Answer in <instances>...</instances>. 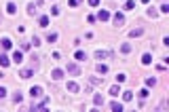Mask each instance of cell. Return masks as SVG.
<instances>
[{"label":"cell","instance_id":"1","mask_svg":"<svg viewBox=\"0 0 169 112\" xmlns=\"http://www.w3.org/2000/svg\"><path fill=\"white\" fill-rule=\"evenodd\" d=\"M49 104H51V99H49V97H45V99H42V102H40V104H36V106H32V108H30V110H32V112H34V110H36V112H42V110H49Z\"/></svg>","mask_w":169,"mask_h":112},{"label":"cell","instance_id":"2","mask_svg":"<svg viewBox=\"0 0 169 112\" xmlns=\"http://www.w3.org/2000/svg\"><path fill=\"white\" fill-rule=\"evenodd\" d=\"M66 70H68V74H72V76H78V74H80V66H78V63H68Z\"/></svg>","mask_w":169,"mask_h":112},{"label":"cell","instance_id":"3","mask_svg":"<svg viewBox=\"0 0 169 112\" xmlns=\"http://www.w3.org/2000/svg\"><path fill=\"white\" fill-rule=\"evenodd\" d=\"M63 74H66V72H63L61 68H55V70L51 72V78H53V81H61V78H63Z\"/></svg>","mask_w":169,"mask_h":112},{"label":"cell","instance_id":"4","mask_svg":"<svg viewBox=\"0 0 169 112\" xmlns=\"http://www.w3.org/2000/svg\"><path fill=\"white\" fill-rule=\"evenodd\" d=\"M123 23H125V15H123V13H116V15H114V25H116V28H121Z\"/></svg>","mask_w":169,"mask_h":112},{"label":"cell","instance_id":"5","mask_svg":"<svg viewBox=\"0 0 169 112\" xmlns=\"http://www.w3.org/2000/svg\"><path fill=\"white\" fill-rule=\"evenodd\" d=\"M95 57L102 61V59H108V57H112V53H110V51H97V53H95Z\"/></svg>","mask_w":169,"mask_h":112},{"label":"cell","instance_id":"6","mask_svg":"<svg viewBox=\"0 0 169 112\" xmlns=\"http://www.w3.org/2000/svg\"><path fill=\"white\" fill-rule=\"evenodd\" d=\"M0 47H2L4 51H11V49H13V42H11L9 38H2V40H0Z\"/></svg>","mask_w":169,"mask_h":112},{"label":"cell","instance_id":"7","mask_svg":"<svg viewBox=\"0 0 169 112\" xmlns=\"http://www.w3.org/2000/svg\"><path fill=\"white\" fill-rule=\"evenodd\" d=\"M30 95H32V97H40V95H42V87H38V85H36V87H32L30 89Z\"/></svg>","mask_w":169,"mask_h":112},{"label":"cell","instance_id":"8","mask_svg":"<svg viewBox=\"0 0 169 112\" xmlns=\"http://www.w3.org/2000/svg\"><path fill=\"white\" fill-rule=\"evenodd\" d=\"M108 17H110V13H108V11H106V9H102V11H100V13H97V17H95V19H102V21H106Z\"/></svg>","mask_w":169,"mask_h":112},{"label":"cell","instance_id":"9","mask_svg":"<svg viewBox=\"0 0 169 112\" xmlns=\"http://www.w3.org/2000/svg\"><path fill=\"white\" fill-rule=\"evenodd\" d=\"M74 57H76V61H87V53L85 51H76Z\"/></svg>","mask_w":169,"mask_h":112},{"label":"cell","instance_id":"10","mask_svg":"<svg viewBox=\"0 0 169 112\" xmlns=\"http://www.w3.org/2000/svg\"><path fill=\"white\" fill-rule=\"evenodd\" d=\"M95 70H97V74H102V76H104V74H108V66H106V63H97Z\"/></svg>","mask_w":169,"mask_h":112},{"label":"cell","instance_id":"11","mask_svg":"<svg viewBox=\"0 0 169 112\" xmlns=\"http://www.w3.org/2000/svg\"><path fill=\"white\" fill-rule=\"evenodd\" d=\"M7 13H9V15H15V13H17V4H15V2H9V4H7Z\"/></svg>","mask_w":169,"mask_h":112},{"label":"cell","instance_id":"12","mask_svg":"<svg viewBox=\"0 0 169 112\" xmlns=\"http://www.w3.org/2000/svg\"><path fill=\"white\" fill-rule=\"evenodd\" d=\"M19 74H21V78H30L32 74H34V70H32V68H23V70H21Z\"/></svg>","mask_w":169,"mask_h":112},{"label":"cell","instance_id":"13","mask_svg":"<svg viewBox=\"0 0 169 112\" xmlns=\"http://www.w3.org/2000/svg\"><path fill=\"white\" fill-rule=\"evenodd\" d=\"M93 102H95L97 108H100V106L104 104V95H102V93H95V95H93Z\"/></svg>","mask_w":169,"mask_h":112},{"label":"cell","instance_id":"14","mask_svg":"<svg viewBox=\"0 0 169 112\" xmlns=\"http://www.w3.org/2000/svg\"><path fill=\"white\" fill-rule=\"evenodd\" d=\"M9 63H11V59H9L7 55H4V53H0V66H2V68H7Z\"/></svg>","mask_w":169,"mask_h":112},{"label":"cell","instance_id":"15","mask_svg":"<svg viewBox=\"0 0 169 112\" xmlns=\"http://www.w3.org/2000/svg\"><path fill=\"white\" fill-rule=\"evenodd\" d=\"M38 25H40V28H47V25H49V17H47V15L38 17Z\"/></svg>","mask_w":169,"mask_h":112},{"label":"cell","instance_id":"16","mask_svg":"<svg viewBox=\"0 0 169 112\" xmlns=\"http://www.w3.org/2000/svg\"><path fill=\"white\" fill-rule=\"evenodd\" d=\"M150 61H152V55H150V53H144V55H142V63H144V66H148Z\"/></svg>","mask_w":169,"mask_h":112},{"label":"cell","instance_id":"17","mask_svg":"<svg viewBox=\"0 0 169 112\" xmlns=\"http://www.w3.org/2000/svg\"><path fill=\"white\" fill-rule=\"evenodd\" d=\"M78 89H80V87H78L76 83H68V91H70V93H78Z\"/></svg>","mask_w":169,"mask_h":112},{"label":"cell","instance_id":"18","mask_svg":"<svg viewBox=\"0 0 169 112\" xmlns=\"http://www.w3.org/2000/svg\"><path fill=\"white\" fill-rule=\"evenodd\" d=\"M13 102H15V104H21V102H23V95H21L19 91H15V93H13Z\"/></svg>","mask_w":169,"mask_h":112},{"label":"cell","instance_id":"19","mask_svg":"<svg viewBox=\"0 0 169 112\" xmlns=\"http://www.w3.org/2000/svg\"><path fill=\"white\" fill-rule=\"evenodd\" d=\"M148 17H152V19H156V17H159V11H156L154 7H150V9H148Z\"/></svg>","mask_w":169,"mask_h":112},{"label":"cell","instance_id":"20","mask_svg":"<svg viewBox=\"0 0 169 112\" xmlns=\"http://www.w3.org/2000/svg\"><path fill=\"white\" fill-rule=\"evenodd\" d=\"M13 61H15V63H21V61H23V55H21L19 51H17V53H13Z\"/></svg>","mask_w":169,"mask_h":112},{"label":"cell","instance_id":"21","mask_svg":"<svg viewBox=\"0 0 169 112\" xmlns=\"http://www.w3.org/2000/svg\"><path fill=\"white\" fill-rule=\"evenodd\" d=\"M142 34H144V30H142V28H135V30H131V34H129V36L138 38V36H142Z\"/></svg>","mask_w":169,"mask_h":112},{"label":"cell","instance_id":"22","mask_svg":"<svg viewBox=\"0 0 169 112\" xmlns=\"http://www.w3.org/2000/svg\"><path fill=\"white\" fill-rule=\"evenodd\" d=\"M131 99H133V93L131 91H125L123 93V102H131Z\"/></svg>","mask_w":169,"mask_h":112},{"label":"cell","instance_id":"23","mask_svg":"<svg viewBox=\"0 0 169 112\" xmlns=\"http://www.w3.org/2000/svg\"><path fill=\"white\" fill-rule=\"evenodd\" d=\"M121 53H125V55H127V53H131V45H129V42H125V45L121 47Z\"/></svg>","mask_w":169,"mask_h":112},{"label":"cell","instance_id":"24","mask_svg":"<svg viewBox=\"0 0 169 112\" xmlns=\"http://www.w3.org/2000/svg\"><path fill=\"white\" fill-rule=\"evenodd\" d=\"M110 110H114V112L118 110V112H121V110H123V106L118 104V102H112V104H110Z\"/></svg>","mask_w":169,"mask_h":112},{"label":"cell","instance_id":"25","mask_svg":"<svg viewBox=\"0 0 169 112\" xmlns=\"http://www.w3.org/2000/svg\"><path fill=\"white\" fill-rule=\"evenodd\" d=\"M57 38H59V34H57V32H53V34H49V36H47V40H49V42H55Z\"/></svg>","mask_w":169,"mask_h":112},{"label":"cell","instance_id":"26","mask_svg":"<svg viewBox=\"0 0 169 112\" xmlns=\"http://www.w3.org/2000/svg\"><path fill=\"white\" fill-rule=\"evenodd\" d=\"M135 7V2H133V0H127V2H125V11H131Z\"/></svg>","mask_w":169,"mask_h":112},{"label":"cell","instance_id":"27","mask_svg":"<svg viewBox=\"0 0 169 112\" xmlns=\"http://www.w3.org/2000/svg\"><path fill=\"white\" fill-rule=\"evenodd\" d=\"M146 85H148V87H154V85H156V78H146Z\"/></svg>","mask_w":169,"mask_h":112},{"label":"cell","instance_id":"28","mask_svg":"<svg viewBox=\"0 0 169 112\" xmlns=\"http://www.w3.org/2000/svg\"><path fill=\"white\" fill-rule=\"evenodd\" d=\"M68 4H70V7H72V9H76V7H78V4H80V0H70Z\"/></svg>","mask_w":169,"mask_h":112},{"label":"cell","instance_id":"29","mask_svg":"<svg viewBox=\"0 0 169 112\" xmlns=\"http://www.w3.org/2000/svg\"><path fill=\"white\" fill-rule=\"evenodd\" d=\"M34 11H36V4H28V13L34 15Z\"/></svg>","mask_w":169,"mask_h":112},{"label":"cell","instance_id":"30","mask_svg":"<svg viewBox=\"0 0 169 112\" xmlns=\"http://www.w3.org/2000/svg\"><path fill=\"white\" fill-rule=\"evenodd\" d=\"M161 13H169V4H167V2L161 7Z\"/></svg>","mask_w":169,"mask_h":112},{"label":"cell","instance_id":"31","mask_svg":"<svg viewBox=\"0 0 169 112\" xmlns=\"http://www.w3.org/2000/svg\"><path fill=\"white\" fill-rule=\"evenodd\" d=\"M2 97H7V89L0 87V99H2Z\"/></svg>","mask_w":169,"mask_h":112},{"label":"cell","instance_id":"32","mask_svg":"<svg viewBox=\"0 0 169 112\" xmlns=\"http://www.w3.org/2000/svg\"><path fill=\"white\" fill-rule=\"evenodd\" d=\"M140 97H148V89H142V91H140Z\"/></svg>","mask_w":169,"mask_h":112},{"label":"cell","instance_id":"33","mask_svg":"<svg viewBox=\"0 0 169 112\" xmlns=\"http://www.w3.org/2000/svg\"><path fill=\"white\" fill-rule=\"evenodd\" d=\"M110 95H118V87H110Z\"/></svg>","mask_w":169,"mask_h":112},{"label":"cell","instance_id":"34","mask_svg":"<svg viewBox=\"0 0 169 112\" xmlns=\"http://www.w3.org/2000/svg\"><path fill=\"white\" fill-rule=\"evenodd\" d=\"M116 83H125V74H118V76H116Z\"/></svg>","mask_w":169,"mask_h":112},{"label":"cell","instance_id":"35","mask_svg":"<svg viewBox=\"0 0 169 112\" xmlns=\"http://www.w3.org/2000/svg\"><path fill=\"white\" fill-rule=\"evenodd\" d=\"M100 4V0H89V7H97Z\"/></svg>","mask_w":169,"mask_h":112}]
</instances>
